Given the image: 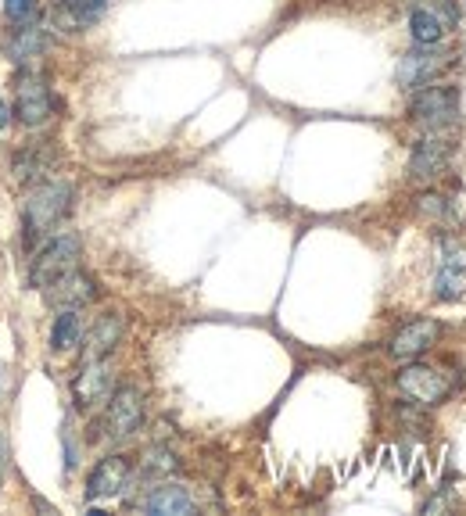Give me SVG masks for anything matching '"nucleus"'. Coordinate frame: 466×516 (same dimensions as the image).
Listing matches in <instances>:
<instances>
[{
  "mask_svg": "<svg viewBox=\"0 0 466 516\" xmlns=\"http://www.w3.org/2000/svg\"><path fill=\"white\" fill-rule=\"evenodd\" d=\"M438 337H441L438 319H413V323H406V327L391 337V355L402 362H413L420 359L427 348H434Z\"/></svg>",
  "mask_w": 466,
  "mask_h": 516,
  "instance_id": "ddd939ff",
  "label": "nucleus"
},
{
  "mask_svg": "<svg viewBox=\"0 0 466 516\" xmlns=\"http://www.w3.org/2000/svg\"><path fill=\"white\" fill-rule=\"evenodd\" d=\"M79 251H83V241L79 233H58L54 241H47V248H40L29 262V284L33 287H47L58 273L76 266Z\"/></svg>",
  "mask_w": 466,
  "mask_h": 516,
  "instance_id": "423d86ee",
  "label": "nucleus"
},
{
  "mask_svg": "<svg viewBox=\"0 0 466 516\" xmlns=\"http://www.w3.org/2000/svg\"><path fill=\"white\" fill-rule=\"evenodd\" d=\"M144 416H147V405H144V395H140V387H130V384L115 387L112 398H108V413H104V430H108V438L126 441L144 427Z\"/></svg>",
  "mask_w": 466,
  "mask_h": 516,
  "instance_id": "0eeeda50",
  "label": "nucleus"
},
{
  "mask_svg": "<svg viewBox=\"0 0 466 516\" xmlns=\"http://www.w3.org/2000/svg\"><path fill=\"white\" fill-rule=\"evenodd\" d=\"M0 466H4V459H0Z\"/></svg>",
  "mask_w": 466,
  "mask_h": 516,
  "instance_id": "393cba45",
  "label": "nucleus"
},
{
  "mask_svg": "<svg viewBox=\"0 0 466 516\" xmlns=\"http://www.w3.org/2000/svg\"><path fill=\"white\" fill-rule=\"evenodd\" d=\"M54 112V97H51V86L40 72L33 69H22L15 72V115L22 126L29 129H40Z\"/></svg>",
  "mask_w": 466,
  "mask_h": 516,
  "instance_id": "20e7f679",
  "label": "nucleus"
},
{
  "mask_svg": "<svg viewBox=\"0 0 466 516\" xmlns=\"http://www.w3.org/2000/svg\"><path fill=\"white\" fill-rule=\"evenodd\" d=\"M452 158V144L445 137H427L413 147V158H409V176L416 183H431L438 180L441 172L449 169Z\"/></svg>",
  "mask_w": 466,
  "mask_h": 516,
  "instance_id": "2eb2a0df",
  "label": "nucleus"
},
{
  "mask_svg": "<svg viewBox=\"0 0 466 516\" xmlns=\"http://www.w3.org/2000/svg\"><path fill=\"white\" fill-rule=\"evenodd\" d=\"M115 391V370L108 359H83L79 373L72 377V402L76 409H94V405L108 402Z\"/></svg>",
  "mask_w": 466,
  "mask_h": 516,
  "instance_id": "1a4fd4ad",
  "label": "nucleus"
},
{
  "mask_svg": "<svg viewBox=\"0 0 466 516\" xmlns=\"http://www.w3.org/2000/svg\"><path fill=\"white\" fill-rule=\"evenodd\" d=\"M72 198H76V187L69 180H40L29 190V198L22 201V237L29 248L69 215Z\"/></svg>",
  "mask_w": 466,
  "mask_h": 516,
  "instance_id": "f257e3e1",
  "label": "nucleus"
},
{
  "mask_svg": "<svg viewBox=\"0 0 466 516\" xmlns=\"http://www.w3.org/2000/svg\"><path fill=\"white\" fill-rule=\"evenodd\" d=\"M420 212L423 215H434V219H445V215H449V201L441 198V194H423V198H420Z\"/></svg>",
  "mask_w": 466,
  "mask_h": 516,
  "instance_id": "5701e85b",
  "label": "nucleus"
},
{
  "mask_svg": "<svg viewBox=\"0 0 466 516\" xmlns=\"http://www.w3.org/2000/svg\"><path fill=\"white\" fill-rule=\"evenodd\" d=\"M44 291V301L51 305V309H83V305H90V301H97V294H101V287H97V280L90 273H83V269H65V273H58L47 287H40Z\"/></svg>",
  "mask_w": 466,
  "mask_h": 516,
  "instance_id": "9d476101",
  "label": "nucleus"
},
{
  "mask_svg": "<svg viewBox=\"0 0 466 516\" xmlns=\"http://www.w3.org/2000/svg\"><path fill=\"white\" fill-rule=\"evenodd\" d=\"M452 377L445 370H434V366H423V362H413L406 370L398 373V391L416 405H438L452 395Z\"/></svg>",
  "mask_w": 466,
  "mask_h": 516,
  "instance_id": "6e6552de",
  "label": "nucleus"
},
{
  "mask_svg": "<svg viewBox=\"0 0 466 516\" xmlns=\"http://www.w3.org/2000/svg\"><path fill=\"white\" fill-rule=\"evenodd\" d=\"M58 165V147L54 144H26L11 162V180L18 187H29V183L47 180V172Z\"/></svg>",
  "mask_w": 466,
  "mask_h": 516,
  "instance_id": "4468645a",
  "label": "nucleus"
},
{
  "mask_svg": "<svg viewBox=\"0 0 466 516\" xmlns=\"http://www.w3.org/2000/svg\"><path fill=\"white\" fill-rule=\"evenodd\" d=\"M4 54H8L11 61H33L40 58L44 51H51V33H47L40 22H26V26H11L8 36H4Z\"/></svg>",
  "mask_w": 466,
  "mask_h": 516,
  "instance_id": "f3484780",
  "label": "nucleus"
},
{
  "mask_svg": "<svg viewBox=\"0 0 466 516\" xmlns=\"http://www.w3.org/2000/svg\"><path fill=\"white\" fill-rule=\"evenodd\" d=\"M8 122H11V112H8V104L0 101V129H8Z\"/></svg>",
  "mask_w": 466,
  "mask_h": 516,
  "instance_id": "b1692460",
  "label": "nucleus"
},
{
  "mask_svg": "<svg viewBox=\"0 0 466 516\" xmlns=\"http://www.w3.org/2000/svg\"><path fill=\"white\" fill-rule=\"evenodd\" d=\"M466 294V244L441 233L438 237V273H434V298L456 301Z\"/></svg>",
  "mask_w": 466,
  "mask_h": 516,
  "instance_id": "39448f33",
  "label": "nucleus"
},
{
  "mask_svg": "<svg viewBox=\"0 0 466 516\" xmlns=\"http://www.w3.org/2000/svg\"><path fill=\"white\" fill-rule=\"evenodd\" d=\"M409 119L416 126H423L427 133H445V129L456 126L459 119V90L456 86H423L420 94L409 104Z\"/></svg>",
  "mask_w": 466,
  "mask_h": 516,
  "instance_id": "f03ea898",
  "label": "nucleus"
},
{
  "mask_svg": "<svg viewBox=\"0 0 466 516\" xmlns=\"http://www.w3.org/2000/svg\"><path fill=\"white\" fill-rule=\"evenodd\" d=\"M122 334H126V319H122L119 312H104L94 323V330L87 334V352H83V359H108V355L115 352V344L122 341Z\"/></svg>",
  "mask_w": 466,
  "mask_h": 516,
  "instance_id": "6ab92c4d",
  "label": "nucleus"
},
{
  "mask_svg": "<svg viewBox=\"0 0 466 516\" xmlns=\"http://www.w3.org/2000/svg\"><path fill=\"white\" fill-rule=\"evenodd\" d=\"M133 481V463L126 456H108L90 470L87 477V502L119 499Z\"/></svg>",
  "mask_w": 466,
  "mask_h": 516,
  "instance_id": "f8f14e48",
  "label": "nucleus"
},
{
  "mask_svg": "<svg viewBox=\"0 0 466 516\" xmlns=\"http://www.w3.org/2000/svg\"><path fill=\"white\" fill-rule=\"evenodd\" d=\"M137 509L155 516H187L194 513V499H190V491L180 488V484H158V488H147V495L137 502Z\"/></svg>",
  "mask_w": 466,
  "mask_h": 516,
  "instance_id": "a211bd4d",
  "label": "nucleus"
},
{
  "mask_svg": "<svg viewBox=\"0 0 466 516\" xmlns=\"http://www.w3.org/2000/svg\"><path fill=\"white\" fill-rule=\"evenodd\" d=\"M452 54L441 51L438 43H416L406 58L398 61V86L402 90H423V86L438 83L452 69Z\"/></svg>",
  "mask_w": 466,
  "mask_h": 516,
  "instance_id": "7ed1b4c3",
  "label": "nucleus"
},
{
  "mask_svg": "<svg viewBox=\"0 0 466 516\" xmlns=\"http://www.w3.org/2000/svg\"><path fill=\"white\" fill-rule=\"evenodd\" d=\"M459 8L452 0H423L420 8H413L409 15V33L416 43H441V36L456 29Z\"/></svg>",
  "mask_w": 466,
  "mask_h": 516,
  "instance_id": "9b49d317",
  "label": "nucleus"
},
{
  "mask_svg": "<svg viewBox=\"0 0 466 516\" xmlns=\"http://www.w3.org/2000/svg\"><path fill=\"white\" fill-rule=\"evenodd\" d=\"M79 341H83L79 309H58V319H54V327H51V348L61 355V352H72Z\"/></svg>",
  "mask_w": 466,
  "mask_h": 516,
  "instance_id": "aec40b11",
  "label": "nucleus"
},
{
  "mask_svg": "<svg viewBox=\"0 0 466 516\" xmlns=\"http://www.w3.org/2000/svg\"><path fill=\"white\" fill-rule=\"evenodd\" d=\"M4 18L8 26H26V22H40V0H4Z\"/></svg>",
  "mask_w": 466,
  "mask_h": 516,
  "instance_id": "4be33fe9",
  "label": "nucleus"
},
{
  "mask_svg": "<svg viewBox=\"0 0 466 516\" xmlns=\"http://www.w3.org/2000/svg\"><path fill=\"white\" fill-rule=\"evenodd\" d=\"M176 470H180V459L165 445H151L144 456H140V473H144V477H173Z\"/></svg>",
  "mask_w": 466,
  "mask_h": 516,
  "instance_id": "412c9836",
  "label": "nucleus"
},
{
  "mask_svg": "<svg viewBox=\"0 0 466 516\" xmlns=\"http://www.w3.org/2000/svg\"><path fill=\"white\" fill-rule=\"evenodd\" d=\"M108 11V0H61L51 15V26L61 33H87Z\"/></svg>",
  "mask_w": 466,
  "mask_h": 516,
  "instance_id": "dca6fc26",
  "label": "nucleus"
}]
</instances>
